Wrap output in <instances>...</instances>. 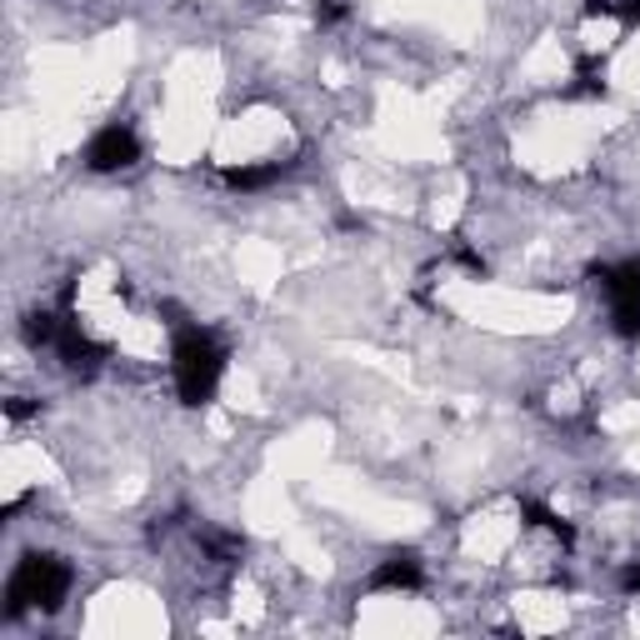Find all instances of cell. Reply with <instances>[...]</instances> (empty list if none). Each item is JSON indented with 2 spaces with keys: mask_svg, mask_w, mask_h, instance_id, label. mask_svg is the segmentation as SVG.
<instances>
[{
  "mask_svg": "<svg viewBox=\"0 0 640 640\" xmlns=\"http://www.w3.org/2000/svg\"><path fill=\"white\" fill-rule=\"evenodd\" d=\"M170 370H176V390L186 406H206L220 386L226 370V350L210 330L200 326H176V346H170Z\"/></svg>",
  "mask_w": 640,
  "mask_h": 640,
  "instance_id": "cell-1",
  "label": "cell"
},
{
  "mask_svg": "<svg viewBox=\"0 0 640 640\" xmlns=\"http://www.w3.org/2000/svg\"><path fill=\"white\" fill-rule=\"evenodd\" d=\"M66 590H70V566H66V560L30 550V556H20V566L10 570V580H6V620L26 616L30 606L60 610V606H66Z\"/></svg>",
  "mask_w": 640,
  "mask_h": 640,
  "instance_id": "cell-2",
  "label": "cell"
},
{
  "mask_svg": "<svg viewBox=\"0 0 640 640\" xmlns=\"http://www.w3.org/2000/svg\"><path fill=\"white\" fill-rule=\"evenodd\" d=\"M140 160V140L130 126H106L96 130V140L86 146V166L96 170V176H110V170H126Z\"/></svg>",
  "mask_w": 640,
  "mask_h": 640,
  "instance_id": "cell-3",
  "label": "cell"
},
{
  "mask_svg": "<svg viewBox=\"0 0 640 640\" xmlns=\"http://www.w3.org/2000/svg\"><path fill=\"white\" fill-rule=\"evenodd\" d=\"M56 356H60V366H66L70 376H96L100 360H106V346L90 340L86 330H80V320H66L60 336H56Z\"/></svg>",
  "mask_w": 640,
  "mask_h": 640,
  "instance_id": "cell-4",
  "label": "cell"
},
{
  "mask_svg": "<svg viewBox=\"0 0 640 640\" xmlns=\"http://www.w3.org/2000/svg\"><path fill=\"white\" fill-rule=\"evenodd\" d=\"M590 280L610 300H640V256L620 260V266H590Z\"/></svg>",
  "mask_w": 640,
  "mask_h": 640,
  "instance_id": "cell-5",
  "label": "cell"
},
{
  "mask_svg": "<svg viewBox=\"0 0 640 640\" xmlns=\"http://www.w3.org/2000/svg\"><path fill=\"white\" fill-rule=\"evenodd\" d=\"M370 586L376 590H416L420 586V556L416 550H396V556H386L376 566V576H370Z\"/></svg>",
  "mask_w": 640,
  "mask_h": 640,
  "instance_id": "cell-6",
  "label": "cell"
},
{
  "mask_svg": "<svg viewBox=\"0 0 640 640\" xmlns=\"http://www.w3.org/2000/svg\"><path fill=\"white\" fill-rule=\"evenodd\" d=\"M520 516H526V526L550 530V536H556L560 546H570V540H576V530H570L566 520L556 516V510H550V506H540V500H530V496H520Z\"/></svg>",
  "mask_w": 640,
  "mask_h": 640,
  "instance_id": "cell-7",
  "label": "cell"
},
{
  "mask_svg": "<svg viewBox=\"0 0 640 640\" xmlns=\"http://www.w3.org/2000/svg\"><path fill=\"white\" fill-rule=\"evenodd\" d=\"M60 326H66V320H56L50 316V310H30L26 320H20V336H26V346H56V336H60Z\"/></svg>",
  "mask_w": 640,
  "mask_h": 640,
  "instance_id": "cell-8",
  "label": "cell"
},
{
  "mask_svg": "<svg viewBox=\"0 0 640 640\" xmlns=\"http://www.w3.org/2000/svg\"><path fill=\"white\" fill-rule=\"evenodd\" d=\"M280 180V166H230L226 170V186L230 190H266Z\"/></svg>",
  "mask_w": 640,
  "mask_h": 640,
  "instance_id": "cell-9",
  "label": "cell"
},
{
  "mask_svg": "<svg viewBox=\"0 0 640 640\" xmlns=\"http://www.w3.org/2000/svg\"><path fill=\"white\" fill-rule=\"evenodd\" d=\"M606 66H596V60H586V66L576 70V86H566V96L570 100H600L606 96Z\"/></svg>",
  "mask_w": 640,
  "mask_h": 640,
  "instance_id": "cell-10",
  "label": "cell"
},
{
  "mask_svg": "<svg viewBox=\"0 0 640 640\" xmlns=\"http://www.w3.org/2000/svg\"><path fill=\"white\" fill-rule=\"evenodd\" d=\"M610 326H616V336L640 340V300H616V310H610Z\"/></svg>",
  "mask_w": 640,
  "mask_h": 640,
  "instance_id": "cell-11",
  "label": "cell"
},
{
  "mask_svg": "<svg viewBox=\"0 0 640 640\" xmlns=\"http://www.w3.org/2000/svg\"><path fill=\"white\" fill-rule=\"evenodd\" d=\"M316 20H320V26H336V20H346V0H316Z\"/></svg>",
  "mask_w": 640,
  "mask_h": 640,
  "instance_id": "cell-12",
  "label": "cell"
},
{
  "mask_svg": "<svg viewBox=\"0 0 640 640\" xmlns=\"http://www.w3.org/2000/svg\"><path fill=\"white\" fill-rule=\"evenodd\" d=\"M620 590H626V596H640V556L626 560V570H620Z\"/></svg>",
  "mask_w": 640,
  "mask_h": 640,
  "instance_id": "cell-13",
  "label": "cell"
},
{
  "mask_svg": "<svg viewBox=\"0 0 640 640\" xmlns=\"http://www.w3.org/2000/svg\"><path fill=\"white\" fill-rule=\"evenodd\" d=\"M610 16H620L626 26H640V0H610Z\"/></svg>",
  "mask_w": 640,
  "mask_h": 640,
  "instance_id": "cell-14",
  "label": "cell"
},
{
  "mask_svg": "<svg viewBox=\"0 0 640 640\" xmlns=\"http://www.w3.org/2000/svg\"><path fill=\"white\" fill-rule=\"evenodd\" d=\"M36 410H40V406H30V400H10L6 416H10V420H26V416H36Z\"/></svg>",
  "mask_w": 640,
  "mask_h": 640,
  "instance_id": "cell-15",
  "label": "cell"
}]
</instances>
